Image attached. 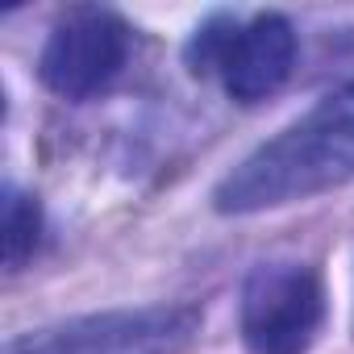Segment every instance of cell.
Returning a JSON list of instances; mask_svg holds the SVG:
<instances>
[{"label":"cell","mask_w":354,"mask_h":354,"mask_svg":"<svg viewBox=\"0 0 354 354\" xmlns=\"http://www.w3.org/2000/svg\"><path fill=\"white\" fill-rule=\"evenodd\" d=\"M354 180V80L325 92L304 117L254 146L213 188V209L250 217L313 201Z\"/></svg>","instance_id":"cell-1"},{"label":"cell","mask_w":354,"mask_h":354,"mask_svg":"<svg viewBox=\"0 0 354 354\" xmlns=\"http://www.w3.org/2000/svg\"><path fill=\"white\" fill-rule=\"evenodd\" d=\"M184 59L192 75H217L238 104H259L288 84L296 67V30L283 13H259L250 21L213 13L188 38Z\"/></svg>","instance_id":"cell-2"},{"label":"cell","mask_w":354,"mask_h":354,"mask_svg":"<svg viewBox=\"0 0 354 354\" xmlns=\"http://www.w3.org/2000/svg\"><path fill=\"white\" fill-rule=\"evenodd\" d=\"M205 313L196 304H138L104 308L5 342V354H180L196 342Z\"/></svg>","instance_id":"cell-3"},{"label":"cell","mask_w":354,"mask_h":354,"mask_svg":"<svg viewBox=\"0 0 354 354\" xmlns=\"http://www.w3.org/2000/svg\"><path fill=\"white\" fill-rule=\"evenodd\" d=\"M325 321V288L308 263L271 259L242 283L238 325L250 354H308Z\"/></svg>","instance_id":"cell-4"},{"label":"cell","mask_w":354,"mask_h":354,"mask_svg":"<svg viewBox=\"0 0 354 354\" xmlns=\"http://www.w3.org/2000/svg\"><path fill=\"white\" fill-rule=\"evenodd\" d=\"M125 59H129V26L121 21V13L84 5L55 21L38 55V75L55 96L88 100L125 71Z\"/></svg>","instance_id":"cell-5"},{"label":"cell","mask_w":354,"mask_h":354,"mask_svg":"<svg viewBox=\"0 0 354 354\" xmlns=\"http://www.w3.org/2000/svg\"><path fill=\"white\" fill-rule=\"evenodd\" d=\"M42 242V205L34 192L5 184V267L21 271Z\"/></svg>","instance_id":"cell-6"}]
</instances>
